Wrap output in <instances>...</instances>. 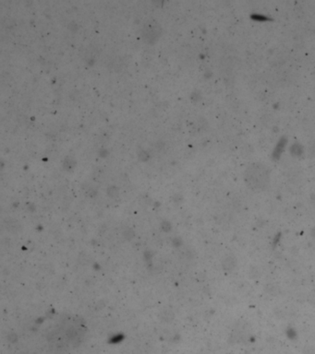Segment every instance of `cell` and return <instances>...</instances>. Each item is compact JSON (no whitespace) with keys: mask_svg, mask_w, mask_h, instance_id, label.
I'll return each instance as SVG.
<instances>
[{"mask_svg":"<svg viewBox=\"0 0 315 354\" xmlns=\"http://www.w3.org/2000/svg\"><path fill=\"white\" fill-rule=\"evenodd\" d=\"M247 180L249 185L254 189H264L268 184V175L264 170L256 169L248 175Z\"/></svg>","mask_w":315,"mask_h":354,"instance_id":"6da1fadb","label":"cell"}]
</instances>
